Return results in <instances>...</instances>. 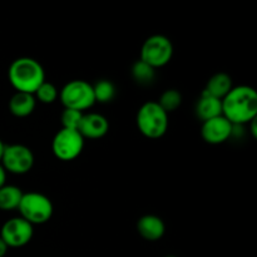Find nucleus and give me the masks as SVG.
I'll list each match as a JSON object with an SVG mask.
<instances>
[{
  "label": "nucleus",
  "mask_w": 257,
  "mask_h": 257,
  "mask_svg": "<svg viewBox=\"0 0 257 257\" xmlns=\"http://www.w3.org/2000/svg\"><path fill=\"white\" fill-rule=\"evenodd\" d=\"M222 115L233 125L247 124L256 119V90L248 85L232 87L222 99Z\"/></svg>",
  "instance_id": "1"
},
{
  "label": "nucleus",
  "mask_w": 257,
  "mask_h": 257,
  "mask_svg": "<svg viewBox=\"0 0 257 257\" xmlns=\"http://www.w3.org/2000/svg\"><path fill=\"white\" fill-rule=\"evenodd\" d=\"M8 78L17 92L34 94L38 88L45 82V72L37 59L22 57L10 64Z\"/></svg>",
  "instance_id": "2"
},
{
  "label": "nucleus",
  "mask_w": 257,
  "mask_h": 257,
  "mask_svg": "<svg viewBox=\"0 0 257 257\" xmlns=\"http://www.w3.org/2000/svg\"><path fill=\"white\" fill-rule=\"evenodd\" d=\"M137 127L145 137L158 140L168 130V114L157 102H146L137 113Z\"/></svg>",
  "instance_id": "3"
},
{
  "label": "nucleus",
  "mask_w": 257,
  "mask_h": 257,
  "mask_svg": "<svg viewBox=\"0 0 257 257\" xmlns=\"http://www.w3.org/2000/svg\"><path fill=\"white\" fill-rule=\"evenodd\" d=\"M18 210L20 212V217L33 226L47 223L54 212V207L49 197L39 192L24 193Z\"/></svg>",
  "instance_id": "4"
},
{
  "label": "nucleus",
  "mask_w": 257,
  "mask_h": 257,
  "mask_svg": "<svg viewBox=\"0 0 257 257\" xmlns=\"http://www.w3.org/2000/svg\"><path fill=\"white\" fill-rule=\"evenodd\" d=\"M59 99L64 108L83 112L95 104L93 85L82 79L68 82L59 92Z\"/></svg>",
  "instance_id": "5"
},
{
  "label": "nucleus",
  "mask_w": 257,
  "mask_h": 257,
  "mask_svg": "<svg viewBox=\"0 0 257 257\" xmlns=\"http://www.w3.org/2000/svg\"><path fill=\"white\" fill-rule=\"evenodd\" d=\"M173 57V44L167 37L161 34L147 38L141 48L140 60L155 69L162 68L171 62Z\"/></svg>",
  "instance_id": "6"
},
{
  "label": "nucleus",
  "mask_w": 257,
  "mask_h": 257,
  "mask_svg": "<svg viewBox=\"0 0 257 257\" xmlns=\"http://www.w3.org/2000/svg\"><path fill=\"white\" fill-rule=\"evenodd\" d=\"M83 148H84V138L78 131L62 128L53 138V155L58 160L64 161V162L79 157Z\"/></svg>",
  "instance_id": "7"
},
{
  "label": "nucleus",
  "mask_w": 257,
  "mask_h": 257,
  "mask_svg": "<svg viewBox=\"0 0 257 257\" xmlns=\"http://www.w3.org/2000/svg\"><path fill=\"white\" fill-rule=\"evenodd\" d=\"M0 165L7 172L13 175H25L34 166V155L24 145L5 146Z\"/></svg>",
  "instance_id": "8"
},
{
  "label": "nucleus",
  "mask_w": 257,
  "mask_h": 257,
  "mask_svg": "<svg viewBox=\"0 0 257 257\" xmlns=\"http://www.w3.org/2000/svg\"><path fill=\"white\" fill-rule=\"evenodd\" d=\"M34 235V226L24 218L13 217L3 225L0 238L8 247H23L28 245Z\"/></svg>",
  "instance_id": "9"
},
{
  "label": "nucleus",
  "mask_w": 257,
  "mask_h": 257,
  "mask_svg": "<svg viewBox=\"0 0 257 257\" xmlns=\"http://www.w3.org/2000/svg\"><path fill=\"white\" fill-rule=\"evenodd\" d=\"M233 124L228 122L223 115L212 118L203 122L201 136L203 141L210 145H221L232 136Z\"/></svg>",
  "instance_id": "10"
},
{
  "label": "nucleus",
  "mask_w": 257,
  "mask_h": 257,
  "mask_svg": "<svg viewBox=\"0 0 257 257\" xmlns=\"http://www.w3.org/2000/svg\"><path fill=\"white\" fill-rule=\"evenodd\" d=\"M109 131V122L104 115L99 113H87L83 115L78 132L83 136V138L89 140H99L104 137Z\"/></svg>",
  "instance_id": "11"
},
{
  "label": "nucleus",
  "mask_w": 257,
  "mask_h": 257,
  "mask_svg": "<svg viewBox=\"0 0 257 257\" xmlns=\"http://www.w3.org/2000/svg\"><path fill=\"white\" fill-rule=\"evenodd\" d=\"M137 231L145 240L158 241L165 235L166 225L158 216L145 215L138 220Z\"/></svg>",
  "instance_id": "12"
},
{
  "label": "nucleus",
  "mask_w": 257,
  "mask_h": 257,
  "mask_svg": "<svg viewBox=\"0 0 257 257\" xmlns=\"http://www.w3.org/2000/svg\"><path fill=\"white\" fill-rule=\"evenodd\" d=\"M196 114L202 122L222 115V99L202 92L196 104Z\"/></svg>",
  "instance_id": "13"
},
{
  "label": "nucleus",
  "mask_w": 257,
  "mask_h": 257,
  "mask_svg": "<svg viewBox=\"0 0 257 257\" xmlns=\"http://www.w3.org/2000/svg\"><path fill=\"white\" fill-rule=\"evenodd\" d=\"M35 107H37V99L34 94L17 92L9 100V109L15 117H28L34 112Z\"/></svg>",
  "instance_id": "14"
},
{
  "label": "nucleus",
  "mask_w": 257,
  "mask_h": 257,
  "mask_svg": "<svg viewBox=\"0 0 257 257\" xmlns=\"http://www.w3.org/2000/svg\"><path fill=\"white\" fill-rule=\"evenodd\" d=\"M231 89H232V80L230 75L226 73H216L208 79L203 92L218 99H223Z\"/></svg>",
  "instance_id": "15"
},
{
  "label": "nucleus",
  "mask_w": 257,
  "mask_h": 257,
  "mask_svg": "<svg viewBox=\"0 0 257 257\" xmlns=\"http://www.w3.org/2000/svg\"><path fill=\"white\" fill-rule=\"evenodd\" d=\"M24 193L19 187L13 185H5L0 188V210L13 211L18 210L19 203Z\"/></svg>",
  "instance_id": "16"
},
{
  "label": "nucleus",
  "mask_w": 257,
  "mask_h": 257,
  "mask_svg": "<svg viewBox=\"0 0 257 257\" xmlns=\"http://www.w3.org/2000/svg\"><path fill=\"white\" fill-rule=\"evenodd\" d=\"M95 103H109L115 97V87L110 80L100 79L93 85Z\"/></svg>",
  "instance_id": "17"
},
{
  "label": "nucleus",
  "mask_w": 257,
  "mask_h": 257,
  "mask_svg": "<svg viewBox=\"0 0 257 257\" xmlns=\"http://www.w3.org/2000/svg\"><path fill=\"white\" fill-rule=\"evenodd\" d=\"M132 77L140 84H148L155 79L156 69L142 60H137L132 67Z\"/></svg>",
  "instance_id": "18"
},
{
  "label": "nucleus",
  "mask_w": 257,
  "mask_h": 257,
  "mask_svg": "<svg viewBox=\"0 0 257 257\" xmlns=\"http://www.w3.org/2000/svg\"><path fill=\"white\" fill-rule=\"evenodd\" d=\"M157 103L168 114L170 112L180 108L181 103H182V95L177 89H167L161 94L160 100Z\"/></svg>",
  "instance_id": "19"
},
{
  "label": "nucleus",
  "mask_w": 257,
  "mask_h": 257,
  "mask_svg": "<svg viewBox=\"0 0 257 257\" xmlns=\"http://www.w3.org/2000/svg\"><path fill=\"white\" fill-rule=\"evenodd\" d=\"M35 99L39 100L43 104H52L57 100V98L59 97V92H58L57 87H55L53 83L47 82L45 80L42 85L37 89V92L34 93Z\"/></svg>",
  "instance_id": "20"
},
{
  "label": "nucleus",
  "mask_w": 257,
  "mask_h": 257,
  "mask_svg": "<svg viewBox=\"0 0 257 257\" xmlns=\"http://www.w3.org/2000/svg\"><path fill=\"white\" fill-rule=\"evenodd\" d=\"M84 113L79 112L75 109H69V108H64L60 115V122H62V128H67V130H79L80 122L83 119Z\"/></svg>",
  "instance_id": "21"
},
{
  "label": "nucleus",
  "mask_w": 257,
  "mask_h": 257,
  "mask_svg": "<svg viewBox=\"0 0 257 257\" xmlns=\"http://www.w3.org/2000/svg\"><path fill=\"white\" fill-rule=\"evenodd\" d=\"M5 182H7V171L0 165V188L4 187Z\"/></svg>",
  "instance_id": "22"
},
{
  "label": "nucleus",
  "mask_w": 257,
  "mask_h": 257,
  "mask_svg": "<svg viewBox=\"0 0 257 257\" xmlns=\"http://www.w3.org/2000/svg\"><path fill=\"white\" fill-rule=\"evenodd\" d=\"M8 246L5 245V242L4 241L2 240V238H0V257H4L5 255H7V252H8Z\"/></svg>",
  "instance_id": "23"
},
{
  "label": "nucleus",
  "mask_w": 257,
  "mask_h": 257,
  "mask_svg": "<svg viewBox=\"0 0 257 257\" xmlns=\"http://www.w3.org/2000/svg\"><path fill=\"white\" fill-rule=\"evenodd\" d=\"M4 148H5V145H4V143H3V141L0 140V162H2L3 153H4Z\"/></svg>",
  "instance_id": "24"
},
{
  "label": "nucleus",
  "mask_w": 257,
  "mask_h": 257,
  "mask_svg": "<svg viewBox=\"0 0 257 257\" xmlns=\"http://www.w3.org/2000/svg\"><path fill=\"white\" fill-rule=\"evenodd\" d=\"M165 257H176V256H165Z\"/></svg>",
  "instance_id": "25"
}]
</instances>
